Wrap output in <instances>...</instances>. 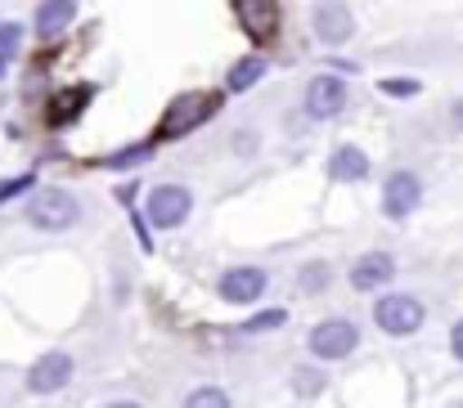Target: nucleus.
Returning a JSON list of instances; mask_svg holds the SVG:
<instances>
[{
	"instance_id": "nucleus-23",
	"label": "nucleus",
	"mask_w": 463,
	"mask_h": 408,
	"mask_svg": "<svg viewBox=\"0 0 463 408\" xmlns=\"http://www.w3.org/2000/svg\"><path fill=\"white\" fill-rule=\"evenodd\" d=\"M27 184H32V175H23V180H14V184H5V189H0V202H5V198H14V193H23Z\"/></svg>"
},
{
	"instance_id": "nucleus-3",
	"label": "nucleus",
	"mask_w": 463,
	"mask_h": 408,
	"mask_svg": "<svg viewBox=\"0 0 463 408\" xmlns=\"http://www.w3.org/2000/svg\"><path fill=\"white\" fill-rule=\"evenodd\" d=\"M360 346V328L351 319H324L310 332V355L315 359H346Z\"/></svg>"
},
{
	"instance_id": "nucleus-22",
	"label": "nucleus",
	"mask_w": 463,
	"mask_h": 408,
	"mask_svg": "<svg viewBox=\"0 0 463 408\" xmlns=\"http://www.w3.org/2000/svg\"><path fill=\"white\" fill-rule=\"evenodd\" d=\"M149 157V148H136V153H118L113 157V166H127V162H145Z\"/></svg>"
},
{
	"instance_id": "nucleus-25",
	"label": "nucleus",
	"mask_w": 463,
	"mask_h": 408,
	"mask_svg": "<svg viewBox=\"0 0 463 408\" xmlns=\"http://www.w3.org/2000/svg\"><path fill=\"white\" fill-rule=\"evenodd\" d=\"M450 117H455V126H459V131H463V99H459V104H455V113H450Z\"/></svg>"
},
{
	"instance_id": "nucleus-27",
	"label": "nucleus",
	"mask_w": 463,
	"mask_h": 408,
	"mask_svg": "<svg viewBox=\"0 0 463 408\" xmlns=\"http://www.w3.org/2000/svg\"><path fill=\"white\" fill-rule=\"evenodd\" d=\"M0 77H5V54H0Z\"/></svg>"
},
{
	"instance_id": "nucleus-15",
	"label": "nucleus",
	"mask_w": 463,
	"mask_h": 408,
	"mask_svg": "<svg viewBox=\"0 0 463 408\" xmlns=\"http://www.w3.org/2000/svg\"><path fill=\"white\" fill-rule=\"evenodd\" d=\"M261 72H266L261 59H239V63L230 68V90H248V86H257Z\"/></svg>"
},
{
	"instance_id": "nucleus-12",
	"label": "nucleus",
	"mask_w": 463,
	"mask_h": 408,
	"mask_svg": "<svg viewBox=\"0 0 463 408\" xmlns=\"http://www.w3.org/2000/svg\"><path fill=\"white\" fill-rule=\"evenodd\" d=\"M392 274H396V261H392L387 252H369V256H360V261H355V270H351V287H355V292H373V287H383Z\"/></svg>"
},
{
	"instance_id": "nucleus-7",
	"label": "nucleus",
	"mask_w": 463,
	"mask_h": 408,
	"mask_svg": "<svg viewBox=\"0 0 463 408\" xmlns=\"http://www.w3.org/2000/svg\"><path fill=\"white\" fill-rule=\"evenodd\" d=\"M419 198H423V184H419L414 171H396V175L383 184V207H387L392 220H405V216L419 207Z\"/></svg>"
},
{
	"instance_id": "nucleus-21",
	"label": "nucleus",
	"mask_w": 463,
	"mask_h": 408,
	"mask_svg": "<svg viewBox=\"0 0 463 408\" xmlns=\"http://www.w3.org/2000/svg\"><path fill=\"white\" fill-rule=\"evenodd\" d=\"M414 81H383V95H414Z\"/></svg>"
},
{
	"instance_id": "nucleus-20",
	"label": "nucleus",
	"mask_w": 463,
	"mask_h": 408,
	"mask_svg": "<svg viewBox=\"0 0 463 408\" xmlns=\"http://www.w3.org/2000/svg\"><path fill=\"white\" fill-rule=\"evenodd\" d=\"M293 382H298V391H302V395H315V391L324 386V377H319V373H307V368H302Z\"/></svg>"
},
{
	"instance_id": "nucleus-24",
	"label": "nucleus",
	"mask_w": 463,
	"mask_h": 408,
	"mask_svg": "<svg viewBox=\"0 0 463 408\" xmlns=\"http://www.w3.org/2000/svg\"><path fill=\"white\" fill-rule=\"evenodd\" d=\"M450 350H455V359L463 364V323H455V332H450Z\"/></svg>"
},
{
	"instance_id": "nucleus-18",
	"label": "nucleus",
	"mask_w": 463,
	"mask_h": 408,
	"mask_svg": "<svg viewBox=\"0 0 463 408\" xmlns=\"http://www.w3.org/2000/svg\"><path fill=\"white\" fill-rule=\"evenodd\" d=\"M328 287V265H307L302 270V292H324Z\"/></svg>"
},
{
	"instance_id": "nucleus-8",
	"label": "nucleus",
	"mask_w": 463,
	"mask_h": 408,
	"mask_svg": "<svg viewBox=\"0 0 463 408\" xmlns=\"http://www.w3.org/2000/svg\"><path fill=\"white\" fill-rule=\"evenodd\" d=\"M266 270H252V265H243V270H225L221 274V301H230V305H252L261 292H266Z\"/></svg>"
},
{
	"instance_id": "nucleus-1",
	"label": "nucleus",
	"mask_w": 463,
	"mask_h": 408,
	"mask_svg": "<svg viewBox=\"0 0 463 408\" xmlns=\"http://www.w3.org/2000/svg\"><path fill=\"white\" fill-rule=\"evenodd\" d=\"M77 216H81V207H77V198H72L68 189H41V193L27 202V220H32L36 229H50V234L72 229Z\"/></svg>"
},
{
	"instance_id": "nucleus-9",
	"label": "nucleus",
	"mask_w": 463,
	"mask_h": 408,
	"mask_svg": "<svg viewBox=\"0 0 463 408\" xmlns=\"http://www.w3.org/2000/svg\"><path fill=\"white\" fill-rule=\"evenodd\" d=\"M351 32H355V18H351V9L342 0H319L315 5V36L324 45H342Z\"/></svg>"
},
{
	"instance_id": "nucleus-28",
	"label": "nucleus",
	"mask_w": 463,
	"mask_h": 408,
	"mask_svg": "<svg viewBox=\"0 0 463 408\" xmlns=\"http://www.w3.org/2000/svg\"><path fill=\"white\" fill-rule=\"evenodd\" d=\"M455 408H463V404H455Z\"/></svg>"
},
{
	"instance_id": "nucleus-10",
	"label": "nucleus",
	"mask_w": 463,
	"mask_h": 408,
	"mask_svg": "<svg viewBox=\"0 0 463 408\" xmlns=\"http://www.w3.org/2000/svg\"><path fill=\"white\" fill-rule=\"evenodd\" d=\"M342 108H346V86H342L337 77H315L307 86V113L310 117L328 122V117H337Z\"/></svg>"
},
{
	"instance_id": "nucleus-13",
	"label": "nucleus",
	"mask_w": 463,
	"mask_h": 408,
	"mask_svg": "<svg viewBox=\"0 0 463 408\" xmlns=\"http://www.w3.org/2000/svg\"><path fill=\"white\" fill-rule=\"evenodd\" d=\"M77 18V0H41L36 9V32L45 41H54L59 32H68V23Z\"/></svg>"
},
{
	"instance_id": "nucleus-14",
	"label": "nucleus",
	"mask_w": 463,
	"mask_h": 408,
	"mask_svg": "<svg viewBox=\"0 0 463 408\" xmlns=\"http://www.w3.org/2000/svg\"><path fill=\"white\" fill-rule=\"evenodd\" d=\"M328 175L342 180V184H346V180H364V175H369V157H364L355 144H342V148L328 157Z\"/></svg>"
},
{
	"instance_id": "nucleus-4",
	"label": "nucleus",
	"mask_w": 463,
	"mask_h": 408,
	"mask_svg": "<svg viewBox=\"0 0 463 408\" xmlns=\"http://www.w3.org/2000/svg\"><path fill=\"white\" fill-rule=\"evenodd\" d=\"M373 319H378V328L383 332H392V337H410V332H419L423 328V305L414 301V296H383L378 305H373Z\"/></svg>"
},
{
	"instance_id": "nucleus-2",
	"label": "nucleus",
	"mask_w": 463,
	"mask_h": 408,
	"mask_svg": "<svg viewBox=\"0 0 463 408\" xmlns=\"http://www.w3.org/2000/svg\"><path fill=\"white\" fill-rule=\"evenodd\" d=\"M216 113V95H180L171 108H166V117H162V126H157V135L162 139H175V135H189L198 122H207Z\"/></svg>"
},
{
	"instance_id": "nucleus-16",
	"label": "nucleus",
	"mask_w": 463,
	"mask_h": 408,
	"mask_svg": "<svg viewBox=\"0 0 463 408\" xmlns=\"http://www.w3.org/2000/svg\"><path fill=\"white\" fill-rule=\"evenodd\" d=\"M184 408H230V395L216 391V386H198V391L184 400Z\"/></svg>"
},
{
	"instance_id": "nucleus-5",
	"label": "nucleus",
	"mask_w": 463,
	"mask_h": 408,
	"mask_svg": "<svg viewBox=\"0 0 463 408\" xmlns=\"http://www.w3.org/2000/svg\"><path fill=\"white\" fill-rule=\"evenodd\" d=\"M189 207H194V198H189V189H180V184H162V189L149 193V220H154L157 229L184 225Z\"/></svg>"
},
{
	"instance_id": "nucleus-19",
	"label": "nucleus",
	"mask_w": 463,
	"mask_h": 408,
	"mask_svg": "<svg viewBox=\"0 0 463 408\" xmlns=\"http://www.w3.org/2000/svg\"><path fill=\"white\" fill-rule=\"evenodd\" d=\"M23 41V27L18 23H0V54H14Z\"/></svg>"
},
{
	"instance_id": "nucleus-17",
	"label": "nucleus",
	"mask_w": 463,
	"mask_h": 408,
	"mask_svg": "<svg viewBox=\"0 0 463 408\" xmlns=\"http://www.w3.org/2000/svg\"><path fill=\"white\" fill-rule=\"evenodd\" d=\"M288 323V310H261L257 319L243 323V332H270V328H284Z\"/></svg>"
},
{
	"instance_id": "nucleus-26",
	"label": "nucleus",
	"mask_w": 463,
	"mask_h": 408,
	"mask_svg": "<svg viewBox=\"0 0 463 408\" xmlns=\"http://www.w3.org/2000/svg\"><path fill=\"white\" fill-rule=\"evenodd\" d=\"M109 408H140V404H131V400H122V404H109Z\"/></svg>"
},
{
	"instance_id": "nucleus-6",
	"label": "nucleus",
	"mask_w": 463,
	"mask_h": 408,
	"mask_svg": "<svg viewBox=\"0 0 463 408\" xmlns=\"http://www.w3.org/2000/svg\"><path fill=\"white\" fill-rule=\"evenodd\" d=\"M68 377H72V359H68L63 350H50V355H41V359L32 364L27 391H32V395H54L59 386H68Z\"/></svg>"
},
{
	"instance_id": "nucleus-11",
	"label": "nucleus",
	"mask_w": 463,
	"mask_h": 408,
	"mask_svg": "<svg viewBox=\"0 0 463 408\" xmlns=\"http://www.w3.org/2000/svg\"><path fill=\"white\" fill-rule=\"evenodd\" d=\"M239 27L252 41H270L279 32V5L275 0H239Z\"/></svg>"
}]
</instances>
